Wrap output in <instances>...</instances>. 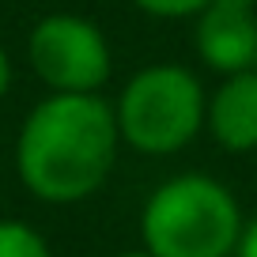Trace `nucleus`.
<instances>
[{
    "instance_id": "6",
    "label": "nucleus",
    "mask_w": 257,
    "mask_h": 257,
    "mask_svg": "<svg viewBox=\"0 0 257 257\" xmlns=\"http://www.w3.org/2000/svg\"><path fill=\"white\" fill-rule=\"evenodd\" d=\"M204 125L223 152H257V68L223 76L216 95L208 98Z\"/></svg>"
},
{
    "instance_id": "10",
    "label": "nucleus",
    "mask_w": 257,
    "mask_h": 257,
    "mask_svg": "<svg viewBox=\"0 0 257 257\" xmlns=\"http://www.w3.org/2000/svg\"><path fill=\"white\" fill-rule=\"evenodd\" d=\"M8 87H12V61L4 53V46H0V98L8 95Z\"/></svg>"
},
{
    "instance_id": "8",
    "label": "nucleus",
    "mask_w": 257,
    "mask_h": 257,
    "mask_svg": "<svg viewBox=\"0 0 257 257\" xmlns=\"http://www.w3.org/2000/svg\"><path fill=\"white\" fill-rule=\"evenodd\" d=\"M133 4L155 19H197L208 0H133Z\"/></svg>"
},
{
    "instance_id": "7",
    "label": "nucleus",
    "mask_w": 257,
    "mask_h": 257,
    "mask_svg": "<svg viewBox=\"0 0 257 257\" xmlns=\"http://www.w3.org/2000/svg\"><path fill=\"white\" fill-rule=\"evenodd\" d=\"M0 257H53L38 231L23 219H0Z\"/></svg>"
},
{
    "instance_id": "3",
    "label": "nucleus",
    "mask_w": 257,
    "mask_h": 257,
    "mask_svg": "<svg viewBox=\"0 0 257 257\" xmlns=\"http://www.w3.org/2000/svg\"><path fill=\"white\" fill-rule=\"evenodd\" d=\"M204 87L185 64H148L113 106L121 144L140 155H174L204 128Z\"/></svg>"
},
{
    "instance_id": "4",
    "label": "nucleus",
    "mask_w": 257,
    "mask_h": 257,
    "mask_svg": "<svg viewBox=\"0 0 257 257\" xmlns=\"http://www.w3.org/2000/svg\"><path fill=\"white\" fill-rule=\"evenodd\" d=\"M27 57L49 95H98L113 68L106 34L72 12L38 19L27 38Z\"/></svg>"
},
{
    "instance_id": "12",
    "label": "nucleus",
    "mask_w": 257,
    "mask_h": 257,
    "mask_svg": "<svg viewBox=\"0 0 257 257\" xmlns=\"http://www.w3.org/2000/svg\"><path fill=\"white\" fill-rule=\"evenodd\" d=\"M231 257H238V253H231Z\"/></svg>"
},
{
    "instance_id": "5",
    "label": "nucleus",
    "mask_w": 257,
    "mask_h": 257,
    "mask_svg": "<svg viewBox=\"0 0 257 257\" xmlns=\"http://www.w3.org/2000/svg\"><path fill=\"white\" fill-rule=\"evenodd\" d=\"M193 46L219 76L257 68V0H208L193 23Z\"/></svg>"
},
{
    "instance_id": "11",
    "label": "nucleus",
    "mask_w": 257,
    "mask_h": 257,
    "mask_svg": "<svg viewBox=\"0 0 257 257\" xmlns=\"http://www.w3.org/2000/svg\"><path fill=\"white\" fill-rule=\"evenodd\" d=\"M117 257H152L148 249H128V253H117Z\"/></svg>"
},
{
    "instance_id": "2",
    "label": "nucleus",
    "mask_w": 257,
    "mask_h": 257,
    "mask_svg": "<svg viewBox=\"0 0 257 257\" xmlns=\"http://www.w3.org/2000/svg\"><path fill=\"white\" fill-rule=\"evenodd\" d=\"M242 227L234 193L197 170L155 185L140 212V238L152 257H231Z\"/></svg>"
},
{
    "instance_id": "1",
    "label": "nucleus",
    "mask_w": 257,
    "mask_h": 257,
    "mask_svg": "<svg viewBox=\"0 0 257 257\" xmlns=\"http://www.w3.org/2000/svg\"><path fill=\"white\" fill-rule=\"evenodd\" d=\"M117 148V117L102 95H49L19 128L16 170L38 201L76 204L102 189Z\"/></svg>"
},
{
    "instance_id": "9",
    "label": "nucleus",
    "mask_w": 257,
    "mask_h": 257,
    "mask_svg": "<svg viewBox=\"0 0 257 257\" xmlns=\"http://www.w3.org/2000/svg\"><path fill=\"white\" fill-rule=\"evenodd\" d=\"M238 257H257V219H249L246 227H242V238H238V249H234Z\"/></svg>"
}]
</instances>
